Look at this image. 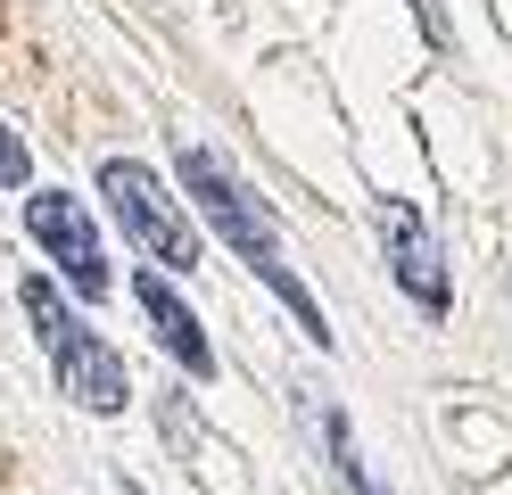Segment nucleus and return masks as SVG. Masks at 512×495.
Here are the masks:
<instances>
[{
    "label": "nucleus",
    "instance_id": "39448f33",
    "mask_svg": "<svg viewBox=\"0 0 512 495\" xmlns=\"http://www.w3.org/2000/svg\"><path fill=\"white\" fill-rule=\"evenodd\" d=\"M25 231L42 240V256L67 273L75 297H108V248H100V223L83 215V198L34 190V198H25Z\"/></svg>",
    "mask_w": 512,
    "mask_h": 495
},
{
    "label": "nucleus",
    "instance_id": "423d86ee",
    "mask_svg": "<svg viewBox=\"0 0 512 495\" xmlns=\"http://www.w3.org/2000/svg\"><path fill=\"white\" fill-rule=\"evenodd\" d=\"M133 297H141V314H149V330H157V347H166L190 380H215V347H207V330H199V314L174 297V281L166 273H141L133 281Z\"/></svg>",
    "mask_w": 512,
    "mask_h": 495
},
{
    "label": "nucleus",
    "instance_id": "9d476101",
    "mask_svg": "<svg viewBox=\"0 0 512 495\" xmlns=\"http://www.w3.org/2000/svg\"><path fill=\"white\" fill-rule=\"evenodd\" d=\"M124 495H141V487H133V479H124Z\"/></svg>",
    "mask_w": 512,
    "mask_h": 495
},
{
    "label": "nucleus",
    "instance_id": "f03ea898",
    "mask_svg": "<svg viewBox=\"0 0 512 495\" xmlns=\"http://www.w3.org/2000/svg\"><path fill=\"white\" fill-rule=\"evenodd\" d=\"M174 174H182V190H190V207L207 215V231L248 264L256 281H265L273 264H281V223H273V207H265V198H256L215 149H199V141L174 149Z\"/></svg>",
    "mask_w": 512,
    "mask_h": 495
},
{
    "label": "nucleus",
    "instance_id": "0eeeda50",
    "mask_svg": "<svg viewBox=\"0 0 512 495\" xmlns=\"http://www.w3.org/2000/svg\"><path fill=\"white\" fill-rule=\"evenodd\" d=\"M323 454H331V471H339V487H347V495H389V487L364 471L356 429H347V413H339V405H323Z\"/></svg>",
    "mask_w": 512,
    "mask_h": 495
},
{
    "label": "nucleus",
    "instance_id": "1a4fd4ad",
    "mask_svg": "<svg viewBox=\"0 0 512 495\" xmlns=\"http://www.w3.org/2000/svg\"><path fill=\"white\" fill-rule=\"evenodd\" d=\"M413 17H422V33H430V42L446 50V42H455V33H446V9H438V0H413Z\"/></svg>",
    "mask_w": 512,
    "mask_h": 495
},
{
    "label": "nucleus",
    "instance_id": "7ed1b4c3",
    "mask_svg": "<svg viewBox=\"0 0 512 495\" xmlns=\"http://www.w3.org/2000/svg\"><path fill=\"white\" fill-rule=\"evenodd\" d=\"M100 198H108V215L124 223V240H133L149 264H166V273H199V231H190L182 198L157 182L141 157H108L100 165Z\"/></svg>",
    "mask_w": 512,
    "mask_h": 495
},
{
    "label": "nucleus",
    "instance_id": "6e6552de",
    "mask_svg": "<svg viewBox=\"0 0 512 495\" xmlns=\"http://www.w3.org/2000/svg\"><path fill=\"white\" fill-rule=\"evenodd\" d=\"M25 174H34V157H25V141H17V124H0V190H17Z\"/></svg>",
    "mask_w": 512,
    "mask_h": 495
},
{
    "label": "nucleus",
    "instance_id": "f257e3e1",
    "mask_svg": "<svg viewBox=\"0 0 512 495\" xmlns=\"http://www.w3.org/2000/svg\"><path fill=\"white\" fill-rule=\"evenodd\" d=\"M17 297H25V314H34V339H42V355H50L58 388H67L83 413H100V421L124 413V396H133V380H124V355H116L91 322H75L67 297H58L50 281H25Z\"/></svg>",
    "mask_w": 512,
    "mask_h": 495
},
{
    "label": "nucleus",
    "instance_id": "20e7f679",
    "mask_svg": "<svg viewBox=\"0 0 512 495\" xmlns=\"http://www.w3.org/2000/svg\"><path fill=\"white\" fill-rule=\"evenodd\" d=\"M372 231H380V256H389L405 306L422 314V322H446V314H455V281H446V248H438L430 215L413 207V198L380 190V198H372Z\"/></svg>",
    "mask_w": 512,
    "mask_h": 495
}]
</instances>
